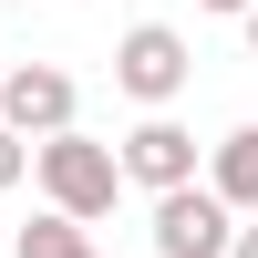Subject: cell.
<instances>
[{
    "mask_svg": "<svg viewBox=\"0 0 258 258\" xmlns=\"http://www.w3.org/2000/svg\"><path fill=\"white\" fill-rule=\"evenodd\" d=\"M21 176H31V145H21V135H0V197H11Z\"/></svg>",
    "mask_w": 258,
    "mask_h": 258,
    "instance_id": "8",
    "label": "cell"
},
{
    "mask_svg": "<svg viewBox=\"0 0 258 258\" xmlns=\"http://www.w3.org/2000/svg\"><path fill=\"white\" fill-rule=\"evenodd\" d=\"M186 73H197V52H186V31H165V21H135L124 52H114V83H124L135 103H176Z\"/></svg>",
    "mask_w": 258,
    "mask_h": 258,
    "instance_id": "4",
    "label": "cell"
},
{
    "mask_svg": "<svg viewBox=\"0 0 258 258\" xmlns=\"http://www.w3.org/2000/svg\"><path fill=\"white\" fill-rule=\"evenodd\" d=\"M0 135H21V145L73 135V73H62V62H21V73H0Z\"/></svg>",
    "mask_w": 258,
    "mask_h": 258,
    "instance_id": "2",
    "label": "cell"
},
{
    "mask_svg": "<svg viewBox=\"0 0 258 258\" xmlns=\"http://www.w3.org/2000/svg\"><path fill=\"white\" fill-rule=\"evenodd\" d=\"M21 258H103V248L83 238V227H62V217H31L21 227Z\"/></svg>",
    "mask_w": 258,
    "mask_h": 258,
    "instance_id": "7",
    "label": "cell"
},
{
    "mask_svg": "<svg viewBox=\"0 0 258 258\" xmlns=\"http://www.w3.org/2000/svg\"><path fill=\"white\" fill-rule=\"evenodd\" d=\"M207 197H217L227 217H258V124L217 135V155H207Z\"/></svg>",
    "mask_w": 258,
    "mask_h": 258,
    "instance_id": "6",
    "label": "cell"
},
{
    "mask_svg": "<svg viewBox=\"0 0 258 258\" xmlns=\"http://www.w3.org/2000/svg\"><path fill=\"white\" fill-rule=\"evenodd\" d=\"M114 176L145 186V197H176V186H197V135H186V124H165V114H145L135 135L114 145Z\"/></svg>",
    "mask_w": 258,
    "mask_h": 258,
    "instance_id": "3",
    "label": "cell"
},
{
    "mask_svg": "<svg viewBox=\"0 0 258 258\" xmlns=\"http://www.w3.org/2000/svg\"><path fill=\"white\" fill-rule=\"evenodd\" d=\"M155 258H227V238H238V217H227L207 186H176V197H155Z\"/></svg>",
    "mask_w": 258,
    "mask_h": 258,
    "instance_id": "5",
    "label": "cell"
},
{
    "mask_svg": "<svg viewBox=\"0 0 258 258\" xmlns=\"http://www.w3.org/2000/svg\"><path fill=\"white\" fill-rule=\"evenodd\" d=\"M227 258H258V227H238V238H227Z\"/></svg>",
    "mask_w": 258,
    "mask_h": 258,
    "instance_id": "9",
    "label": "cell"
},
{
    "mask_svg": "<svg viewBox=\"0 0 258 258\" xmlns=\"http://www.w3.org/2000/svg\"><path fill=\"white\" fill-rule=\"evenodd\" d=\"M197 11H238V21H248V0H197Z\"/></svg>",
    "mask_w": 258,
    "mask_h": 258,
    "instance_id": "10",
    "label": "cell"
},
{
    "mask_svg": "<svg viewBox=\"0 0 258 258\" xmlns=\"http://www.w3.org/2000/svg\"><path fill=\"white\" fill-rule=\"evenodd\" d=\"M31 176H41V197H52V217H62V227L114 217V197H124L114 145H93L83 124H73V135H52V145H31Z\"/></svg>",
    "mask_w": 258,
    "mask_h": 258,
    "instance_id": "1",
    "label": "cell"
},
{
    "mask_svg": "<svg viewBox=\"0 0 258 258\" xmlns=\"http://www.w3.org/2000/svg\"><path fill=\"white\" fill-rule=\"evenodd\" d=\"M248 52H258V0H248Z\"/></svg>",
    "mask_w": 258,
    "mask_h": 258,
    "instance_id": "11",
    "label": "cell"
}]
</instances>
